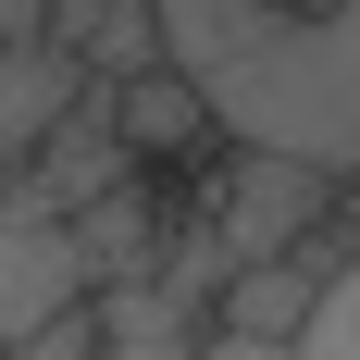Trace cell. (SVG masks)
Masks as SVG:
<instances>
[{
	"label": "cell",
	"instance_id": "obj_5",
	"mask_svg": "<svg viewBox=\"0 0 360 360\" xmlns=\"http://www.w3.org/2000/svg\"><path fill=\"white\" fill-rule=\"evenodd\" d=\"M100 137H112V162L137 174V162H162V149H186V137H212V124H199V100H186L174 75H137V87H112Z\"/></svg>",
	"mask_w": 360,
	"mask_h": 360
},
{
	"label": "cell",
	"instance_id": "obj_9",
	"mask_svg": "<svg viewBox=\"0 0 360 360\" xmlns=\"http://www.w3.org/2000/svg\"><path fill=\"white\" fill-rule=\"evenodd\" d=\"M186 360H298V348H249V335H199Z\"/></svg>",
	"mask_w": 360,
	"mask_h": 360
},
{
	"label": "cell",
	"instance_id": "obj_7",
	"mask_svg": "<svg viewBox=\"0 0 360 360\" xmlns=\"http://www.w3.org/2000/svg\"><path fill=\"white\" fill-rule=\"evenodd\" d=\"M0 360H100V335H87V311H63V323H37V335H13Z\"/></svg>",
	"mask_w": 360,
	"mask_h": 360
},
{
	"label": "cell",
	"instance_id": "obj_10",
	"mask_svg": "<svg viewBox=\"0 0 360 360\" xmlns=\"http://www.w3.org/2000/svg\"><path fill=\"white\" fill-rule=\"evenodd\" d=\"M186 348H199V335H186ZM186 348H100V360H186Z\"/></svg>",
	"mask_w": 360,
	"mask_h": 360
},
{
	"label": "cell",
	"instance_id": "obj_3",
	"mask_svg": "<svg viewBox=\"0 0 360 360\" xmlns=\"http://www.w3.org/2000/svg\"><path fill=\"white\" fill-rule=\"evenodd\" d=\"M348 249H311V261H249V274H224V323L212 335H249V348H298L311 311H323V274Z\"/></svg>",
	"mask_w": 360,
	"mask_h": 360
},
{
	"label": "cell",
	"instance_id": "obj_8",
	"mask_svg": "<svg viewBox=\"0 0 360 360\" xmlns=\"http://www.w3.org/2000/svg\"><path fill=\"white\" fill-rule=\"evenodd\" d=\"M50 37V0H0V50H37Z\"/></svg>",
	"mask_w": 360,
	"mask_h": 360
},
{
	"label": "cell",
	"instance_id": "obj_6",
	"mask_svg": "<svg viewBox=\"0 0 360 360\" xmlns=\"http://www.w3.org/2000/svg\"><path fill=\"white\" fill-rule=\"evenodd\" d=\"M298 360H360V249H348V261L323 274V311H311Z\"/></svg>",
	"mask_w": 360,
	"mask_h": 360
},
{
	"label": "cell",
	"instance_id": "obj_1",
	"mask_svg": "<svg viewBox=\"0 0 360 360\" xmlns=\"http://www.w3.org/2000/svg\"><path fill=\"white\" fill-rule=\"evenodd\" d=\"M199 124L360 186V0H149Z\"/></svg>",
	"mask_w": 360,
	"mask_h": 360
},
{
	"label": "cell",
	"instance_id": "obj_4",
	"mask_svg": "<svg viewBox=\"0 0 360 360\" xmlns=\"http://www.w3.org/2000/svg\"><path fill=\"white\" fill-rule=\"evenodd\" d=\"M75 100H87V75H75L63 50H0V186L75 124Z\"/></svg>",
	"mask_w": 360,
	"mask_h": 360
},
{
	"label": "cell",
	"instance_id": "obj_2",
	"mask_svg": "<svg viewBox=\"0 0 360 360\" xmlns=\"http://www.w3.org/2000/svg\"><path fill=\"white\" fill-rule=\"evenodd\" d=\"M335 224V174L311 162H274V149H236L212 186V236H224V274H249V261H311Z\"/></svg>",
	"mask_w": 360,
	"mask_h": 360
}]
</instances>
